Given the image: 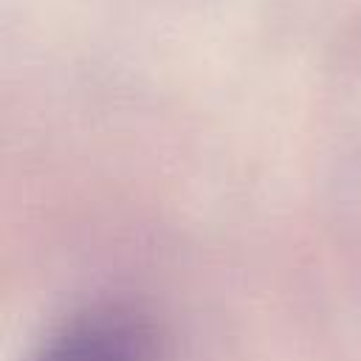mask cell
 Returning <instances> with one entry per match:
<instances>
[{"instance_id":"cell-1","label":"cell","mask_w":361,"mask_h":361,"mask_svg":"<svg viewBox=\"0 0 361 361\" xmlns=\"http://www.w3.org/2000/svg\"><path fill=\"white\" fill-rule=\"evenodd\" d=\"M152 324L121 305L93 307L65 324L31 361H155Z\"/></svg>"}]
</instances>
